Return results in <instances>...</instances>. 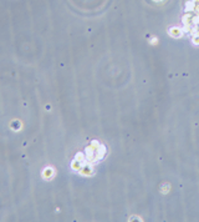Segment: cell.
I'll return each instance as SVG.
<instances>
[{
	"instance_id": "6da1fadb",
	"label": "cell",
	"mask_w": 199,
	"mask_h": 222,
	"mask_svg": "<svg viewBox=\"0 0 199 222\" xmlns=\"http://www.w3.org/2000/svg\"><path fill=\"white\" fill-rule=\"evenodd\" d=\"M194 9H195V3L193 1V0H190V1H188L186 4V10L188 13H189V11H194Z\"/></svg>"
},
{
	"instance_id": "7a4b0ae2",
	"label": "cell",
	"mask_w": 199,
	"mask_h": 222,
	"mask_svg": "<svg viewBox=\"0 0 199 222\" xmlns=\"http://www.w3.org/2000/svg\"><path fill=\"white\" fill-rule=\"evenodd\" d=\"M172 31H170V34H173V35H180V34H183V31H182L180 29H178V28H173V29H170Z\"/></svg>"
},
{
	"instance_id": "3957f363",
	"label": "cell",
	"mask_w": 199,
	"mask_h": 222,
	"mask_svg": "<svg viewBox=\"0 0 199 222\" xmlns=\"http://www.w3.org/2000/svg\"><path fill=\"white\" fill-rule=\"evenodd\" d=\"M192 24H193V25H199V14L194 15L193 18H192Z\"/></svg>"
},
{
	"instance_id": "277c9868",
	"label": "cell",
	"mask_w": 199,
	"mask_h": 222,
	"mask_svg": "<svg viewBox=\"0 0 199 222\" xmlns=\"http://www.w3.org/2000/svg\"><path fill=\"white\" fill-rule=\"evenodd\" d=\"M51 173H52V170H51V169H46V171H45V173H44V176L47 177L49 175H51Z\"/></svg>"
}]
</instances>
